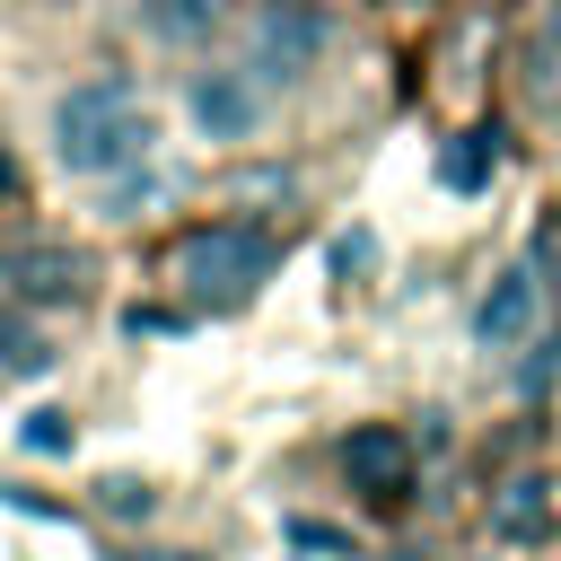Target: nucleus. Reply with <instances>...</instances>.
Here are the masks:
<instances>
[{
  "mask_svg": "<svg viewBox=\"0 0 561 561\" xmlns=\"http://www.w3.org/2000/svg\"><path fill=\"white\" fill-rule=\"evenodd\" d=\"M316 53H324V9H316V0H272V9L254 18V53H245V70L272 88V79L316 70Z\"/></svg>",
  "mask_w": 561,
  "mask_h": 561,
  "instance_id": "obj_4",
  "label": "nucleus"
},
{
  "mask_svg": "<svg viewBox=\"0 0 561 561\" xmlns=\"http://www.w3.org/2000/svg\"><path fill=\"white\" fill-rule=\"evenodd\" d=\"M535 307H543V272H535V263H508V272L491 280V298H482L473 333H482V342H517V333L535 324Z\"/></svg>",
  "mask_w": 561,
  "mask_h": 561,
  "instance_id": "obj_8",
  "label": "nucleus"
},
{
  "mask_svg": "<svg viewBox=\"0 0 561 561\" xmlns=\"http://www.w3.org/2000/svg\"><path fill=\"white\" fill-rule=\"evenodd\" d=\"M500 526H508V535L543 526V482H517V500H500Z\"/></svg>",
  "mask_w": 561,
  "mask_h": 561,
  "instance_id": "obj_13",
  "label": "nucleus"
},
{
  "mask_svg": "<svg viewBox=\"0 0 561 561\" xmlns=\"http://www.w3.org/2000/svg\"><path fill=\"white\" fill-rule=\"evenodd\" d=\"M403 9H430V0H403Z\"/></svg>",
  "mask_w": 561,
  "mask_h": 561,
  "instance_id": "obj_17",
  "label": "nucleus"
},
{
  "mask_svg": "<svg viewBox=\"0 0 561 561\" xmlns=\"http://www.w3.org/2000/svg\"><path fill=\"white\" fill-rule=\"evenodd\" d=\"M482 175H491V131H465V140L438 158V184H456V193H482Z\"/></svg>",
  "mask_w": 561,
  "mask_h": 561,
  "instance_id": "obj_11",
  "label": "nucleus"
},
{
  "mask_svg": "<svg viewBox=\"0 0 561 561\" xmlns=\"http://www.w3.org/2000/svg\"><path fill=\"white\" fill-rule=\"evenodd\" d=\"M140 18H149L158 44H202V35H219L228 0H140Z\"/></svg>",
  "mask_w": 561,
  "mask_h": 561,
  "instance_id": "obj_9",
  "label": "nucleus"
},
{
  "mask_svg": "<svg viewBox=\"0 0 561 561\" xmlns=\"http://www.w3.org/2000/svg\"><path fill=\"white\" fill-rule=\"evenodd\" d=\"M193 123L210 131V140H245L254 123H263V79L237 61V70H202L193 79Z\"/></svg>",
  "mask_w": 561,
  "mask_h": 561,
  "instance_id": "obj_6",
  "label": "nucleus"
},
{
  "mask_svg": "<svg viewBox=\"0 0 561 561\" xmlns=\"http://www.w3.org/2000/svg\"><path fill=\"white\" fill-rule=\"evenodd\" d=\"M0 280H9L18 298H35V307H70V298H88L96 263H88L70 237H9V245H0Z\"/></svg>",
  "mask_w": 561,
  "mask_h": 561,
  "instance_id": "obj_3",
  "label": "nucleus"
},
{
  "mask_svg": "<svg viewBox=\"0 0 561 561\" xmlns=\"http://www.w3.org/2000/svg\"><path fill=\"white\" fill-rule=\"evenodd\" d=\"M0 193H9V158H0Z\"/></svg>",
  "mask_w": 561,
  "mask_h": 561,
  "instance_id": "obj_16",
  "label": "nucleus"
},
{
  "mask_svg": "<svg viewBox=\"0 0 561 561\" xmlns=\"http://www.w3.org/2000/svg\"><path fill=\"white\" fill-rule=\"evenodd\" d=\"M140 149H149V105H140V88H131L123 70L79 79V88L53 105V158H61L70 175H123Z\"/></svg>",
  "mask_w": 561,
  "mask_h": 561,
  "instance_id": "obj_1",
  "label": "nucleus"
},
{
  "mask_svg": "<svg viewBox=\"0 0 561 561\" xmlns=\"http://www.w3.org/2000/svg\"><path fill=\"white\" fill-rule=\"evenodd\" d=\"M18 438H26L35 456H61V447H70V412H26V430H18Z\"/></svg>",
  "mask_w": 561,
  "mask_h": 561,
  "instance_id": "obj_12",
  "label": "nucleus"
},
{
  "mask_svg": "<svg viewBox=\"0 0 561 561\" xmlns=\"http://www.w3.org/2000/svg\"><path fill=\"white\" fill-rule=\"evenodd\" d=\"M517 96L561 123V0H526V26H517Z\"/></svg>",
  "mask_w": 561,
  "mask_h": 561,
  "instance_id": "obj_5",
  "label": "nucleus"
},
{
  "mask_svg": "<svg viewBox=\"0 0 561 561\" xmlns=\"http://www.w3.org/2000/svg\"><path fill=\"white\" fill-rule=\"evenodd\" d=\"M53 368V342L18 316V307H0V386H18V377H44Z\"/></svg>",
  "mask_w": 561,
  "mask_h": 561,
  "instance_id": "obj_10",
  "label": "nucleus"
},
{
  "mask_svg": "<svg viewBox=\"0 0 561 561\" xmlns=\"http://www.w3.org/2000/svg\"><path fill=\"white\" fill-rule=\"evenodd\" d=\"M105 508H114V517H149V482L114 473V482H105Z\"/></svg>",
  "mask_w": 561,
  "mask_h": 561,
  "instance_id": "obj_14",
  "label": "nucleus"
},
{
  "mask_svg": "<svg viewBox=\"0 0 561 561\" xmlns=\"http://www.w3.org/2000/svg\"><path fill=\"white\" fill-rule=\"evenodd\" d=\"M263 9H272V0H263Z\"/></svg>",
  "mask_w": 561,
  "mask_h": 561,
  "instance_id": "obj_18",
  "label": "nucleus"
},
{
  "mask_svg": "<svg viewBox=\"0 0 561 561\" xmlns=\"http://www.w3.org/2000/svg\"><path fill=\"white\" fill-rule=\"evenodd\" d=\"M272 263H280V245L263 237V228H245V219H219V228H193L184 245H175V289L193 298V307H210V316H228V307H245L263 280H272Z\"/></svg>",
  "mask_w": 561,
  "mask_h": 561,
  "instance_id": "obj_2",
  "label": "nucleus"
},
{
  "mask_svg": "<svg viewBox=\"0 0 561 561\" xmlns=\"http://www.w3.org/2000/svg\"><path fill=\"white\" fill-rule=\"evenodd\" d=\"M342 473H351V491H359L368 508H386V500H403L412 456H403L394 430H351V438H342Z\"/></svg>",
  "mask_w": 561,
  "mask_h": 561,
  "instance_id": "obj_7",
  "label": "nucleus"
},
{
  "mask_svg": "<svg viewBox=\"0 0 561 561\" xmlns=\"http://www.w3.org/2000/svg\"><path fill=\"white\" fill-rule=\"evenodd\" d=\"M552 377H561V333H552V342H543V359H535V368H526V377H517V386H526V394H543V386H552Z\"/></svg>",
  "mask_w": 561,
  "mask_h": 561,
  "instance_id": "obj_15",
  "label": "nucleus"
}]
</instances>
